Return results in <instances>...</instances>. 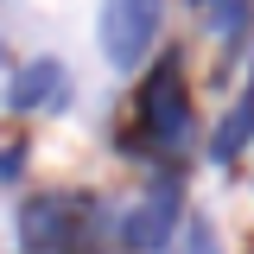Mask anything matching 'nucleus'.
<instances>
[{"label":"nucleus","instance_id":"nucleus-1","mask_svg":"<svg viewBox=\"0 0 254 254\" xmlns=\"http://www.w3.org/2000/svg\"><path fill=\"white\" fill-rule=\"evenodd\" d=\"M153 32H159V6L153 0H108L102 6V58L115 70H133L153 51Z\"/></svg>","mask_w":254,"mask_h":254},{"label":"nucleus","instance_id":"nucleus-2","mask_svg":"<svg viewBox=\"0 0 254 254\" xmlns=\"http://www.w3.org/2000/svg\"><path fill=\"white\" fill-rule=\"evenodd\" d=\"M178 203H185L178 178H153L140 190V203H127V216H121V248H133V254L165 248V235L178 229Z\"/></svg>","mask_w":254,"mask_h":254},{"label":"nucleus","instance_id":"nucleus-3","mask_svg":"<svg viewBox=\"0 0 254 254\" xmlns=\"http://www.w3.org/2000/svg\"><path fill=\"white\" fill-rule=\"evenodd\" d=\"M140 121H146V140H153V146H185L190 108H185V76H178L172 58L146 76V89H140Z\"/></svg>","mask_w":254,"mask_h":254},{"label":"nucleus","instance_id":"nucleus-4","mask_svg":"<svg viewBox=\"0 0 254 254\" xmlns=\"http://www.w3.org/2000/svg\"><path fill=\"white\" fill-rule=\"evenodd\" d=\"M76 203L70 197H32V203H19V248L26 254H64L70 248V235H76Z\"/></svg>","mask_w":254,"mask_h":254},{"label":"nucleus","instance_id":"nucleus-5","mask_svg":"<svg viewBox=\"0 0 254 254\" xmlns=\"http://www.w3.org/2000/svg\"><path fill=\"white\" fill-rule=\"evenodd\" d=\"M64 95H70V70L58 58H38L13 76V108H58Z\"/></svg>","mask_w":254,"mask_h":254},{"label":"nucleus","instance_id":"nucleus-6","mask_svg":"<svg viewBox=\"0 0 254 254\" xmlns=\"http://www.w3.org/2000/svg\"><path fill=\"white\" fill-rule=\"evenodd\" d=\"M254 140V89L235 102V115H222V127H216V140H210V153L216 159H235L242 146Z\"/></svg>","mask_w":254,"mask_h":254},{"label":"nucleus","instance_id":"nucleus-7","mask_svg":"<svg viewBox=\"0 0 254 254\" xmlns=\"http://www.w3.org/2000/svg\"><path fill=\"white\" fill-rule=\"evenodd\" d=\"M185 254H216V229H210L203 216L185 222Z\"/></svg>","mask_w":254,"mask_h":254},{"label":"nucleus","instance_id":"nucleus-8","mask_svg":"<svg viewBox=\"0 0 254 254\" xmlns=\"http://www.w3.org/2000/svg\"><path fill=\"white\" fill-rule=\"evenodd\" d=\"M210 26L216 32H242L248 26V6H210Z\"/></svg>","mask_w":254,"mask_h":254}]
</instances>
